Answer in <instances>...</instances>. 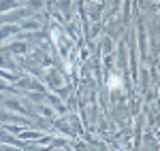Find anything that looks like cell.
Instances as JSON below:
<instances>
[{
	"mask_svg": "<svg viewBox=\"0 0 160 151\" xmlns=\"http://www.w3.org/2000/svg\"><path fill=\"white\" fill-rule=\"evenodd\" d=\"M109 89H122V77L120 75L109 77Z\"/></svg>",
	"mask_w": 160,
	"mask_h": 151,
	"instance_id": "1",
	"label": "cell"
}]
</instances>
